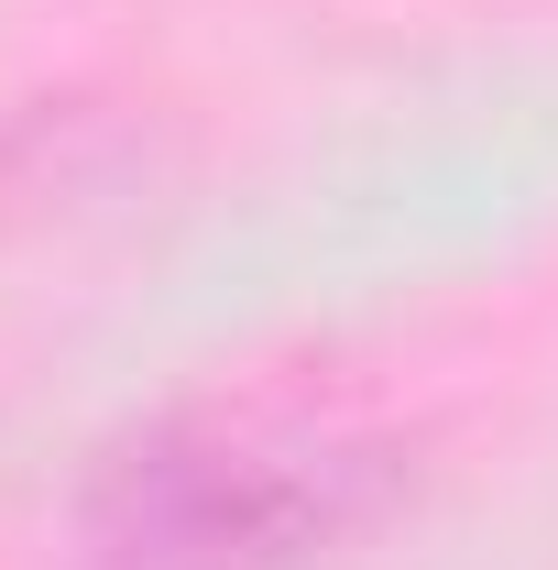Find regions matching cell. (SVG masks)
Listing matches in <instances>:
<instances>
[{"label": "cell", "instance_id": "6da1fadb", "mask_svg": "<svg viewBox=\"0 0 558 570\" xmlns=\"http://www.w3.org/2000/svg\"><path fill=\"white\" fill-rule=\"evenodd\" d=\"M372 504V450L275 406L165 417L88 483V570H296Z\"/></svg>", "mask_w": 558, "mask_h": 570}]
</instances>
